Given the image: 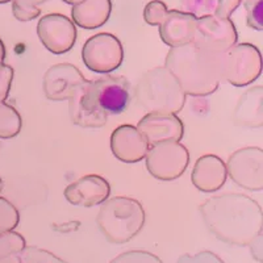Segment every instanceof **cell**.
I'll return each instance as SVG.
<instances>
[{"mask_svg":"<svg viewBox=\"0 0 263 263\" xmlns=\"http://www.w3.org/2000/svg\"><path fill=\"white\" fill-rule=\"evenodd\" d=\"M63 2H65V3H67V4H71V6H74V4L82 2V0H63Z\"/></svg>","mask_w":263,"mask_h":263,"instance_id":"cell-35","label":"cell"},{"mask_svg":"<svg viewBox=\"0 0 263 263\" xmlns=\"http://www.w3.org/2000/svg\"><path fill=\"white\" fill-rule=\"evenodd\" d=\"M23 121L16 108L12 105L0 103V138L9 140L20 133Z\"/></svg>","mask_w":263,"mask_h":263,"instance_id":"cell-21","label":"cell"},{"mask_svg":"<svg viewBox=\"0 0 263 263\" xmlns=\"http://www.w3.org/2000/svg\"><path fill=\"white\" fill-rule=\"evenodd\" d=\"M145 211L136 199L116 196L107 199L96 217L99 230L112 243H126L140 233L145 225Z\"/></svg>","mask_w":263,"mask_h":263,"instance_id":"cell-3","label":"cell"},{"mask_svg":"<svg viewBox=\"0 0 263 263\" xmlns=\"http://www.w3.org/2000/svg\"><path fill=\"white\" fill-rule=\"evenodd\" d=\"M70 116L75 125L82 128H102L107 124L108 115L96 104L86 81L70 99Z\"/></svg>","mask_w":263,"mask_h":263,"instance_id":"cell-16","label":"cell"},{"mask_svg":"<svg viewBox=\"0 0 263 263\" xmlns=\"http://www.w3.org/2000/svg\"><path fill=\"white\" fill-rule=\"evenodd\" d=\"M182 11L196 18L215 15L216 0H180Z\"/></svg>","mask_w":263,"mask_h":263,"instance_id":"cell-25","label":"cell"},{"mask_svg":"<svg viewBox=\"0 0 263 263\" xmlns=\"http://www.w3.org/2000/svg\"><path fill=\"white\" fill-rule=\"evenodd\" d=\"M145 161L152 177L163 182H170L178 179L185 173L190 163V153L180 142L164 141L149 146Z\"/></svg>","mask_w":263,"mask_h":263,"instance_id":"cell-6","label":"cell"},{"mask_svg":"<svg viewBox=\"0 0 263 263\" xmlns=\"http://www.w3.org/2000/svg\"><path fill=\"white\" fill-rule=\"evenodd\" d=\"M48 0H12L13 16L18 21H32L41 15L40 6Z\"/></svg>","mask_w":263,"mask_h":263,"instance_id":"cell-23","label":"cell"},{"mask_svg":"<svg viewBox=\"0 0 263 263\" xmlns=\"http://www.w3.org/2000/svg\"><path fill=\"white\" fill-rule=\"evenodd\" d=\"M196 21L197 18L195 16L179 9L167 11L158 24L161 40L170 48L190 44L194 41Z\"/></svg>","mask_w":263,"mask_h":263,"instance_id":"cell-17","label":"cell"},{"mask_svg":"<svg viewBox=\"0 0 263 263\" xmlns=\"http://www.w3.org/2000/svg\"><path fill=\"white\" fill-rule=\"evenodd\" d=\"M17 257L18 263H67L51 251L36 246H25Z\"/></svg>","mask_w":263,"mask_h":263,"instance_id":"cell-22","label":"cell"},{"mask_svg":"<svg viewBox=\"0 0 263 263\" xmlns=\"http://www.w3.org/2000/svg\"><path fill=\"white\" fill-rule=\"evenodd\" d=\"M227 173L237 185L248 191L263 190V150L258 146L238 149L229 157Z\"/></svg>","mask_w":263,"mask_h":263,"instance_id":"cell-8","label":"cell"},{"mask_svg":"<svg viewBox=\"0 0 263 263\" xmlns=\"http://www.w3.org/2000/svg\"><path fill=\"white\" fill-rule=\"evenodd\" d=\"M82 60L91 71L108 74L119 69L123 63V44L111 33H99L84 42Z\"/></svg>","mask_w":263,"mask_h":263,"instance_id":"cell-7","label":"cell"},{"mask_svg":"<svg viewBox=\"0 0 263 263\" xmlns=\"http://www.w3.org/2000/svg\"><path fill=\"white\" fill-rule=\"evenodd\" d=\"M220 77L234 87H245L262 75V54L253 44H236L220 54Z\"/></svg>","mask_w":263,"mask_h":263,"instance_id":"cell-5","label":"cell"},{"mask_svg":"<svg viewBox=\"0 0 263 263\" xmlns=\"http://www.w3.org/2000/svg\"><path fill=\"white\" fill-rule=\"evenodd\" d=\"M114 156L124 163H137L145 159L149 144L133 125H120L112 132L109 140Z\"/></svg>","mask_w":263,"mask_h":263,"instance_id":"cell-15","label":"cell"},{"mask_svg":"<svg viewBox=\"0 0 263 263\" xmlns=\"http://www.w3.org/2000/svg\"><path fill=\"white\" fill-rule=\"evenodd\" d=\"M84 75L71 63H57L44 75V93L51 102L70 100L74 92L86 82Z\"/></svg>","mask_w":263,"mask_h":263,"instance_id":"cell-12","label":"cell"},{"mask_svg":"<svg viewBox=\"0 0 263 263\" xmlns=\"http://www.w3.org/2000/svg\"><path fill=\"white\" fill-rule=\"evenodd\" d=\"M63 195L71 205L91 208L100 205L107 200L111 195V184L100 175L91 174L67 185Z\"/></svg>","mask_w":263,"mask_h":263,"instance_id":"cell-14","label":"cell"},{"mask_svg":"<svg viewBox=\"0 0 263 263\" xmlns=\"http://www.w3.org/2000/svg\"><path fill=\"white\" fill-rule=\"evenodd\" d=\"M201 218L217 239L245 248L262 234V206L242 194H224L206 199L199 206Z\"/></svg>","mask_w":263,"mask_h":263,"instance_id":"cell-1","label":"cell"},{"mask_svg":"<svg viewBox=\"0 0 263 263\" xmlns=\"http://www.w3.org/2000/svg\"><path fill=\"white\" fill-rule=\"evenodd\" d=\"M136 128L144 136L149 146L164 141L179 142L184 136V124L177 115L173 114L150 112L138 121Z\"/></svg>","mask_w":263,"mask_h":263,"instance_id":"cell-13","label":"cell"},{"mask_svg":"<svg viewBox=\"0 0 263 263\" xmlns=\"http://www.w3.org/2000/svg\"><path fill=\"white\" fill-rule=\"evenodd\" d=\"M0 263H18L17 254L9 255V257H0Z\"/></svg>","mask_w":263,"mask_h":263,"instance_id":"cell-34","label":"cell"},{"mask_svg":"<svg viewBox=\"0 0 263 263\" xmlns=\"http://www.w3.org/2000/svg\"><path fill=\"white\" fill-rule=\"evenodd\" d=\"M109 263H163L161 258L157 257L150 251L145 250H130L121 253Z\"/></svg>","mask_w":263,"mask_h":263,"instance_id":"cell-29","label":"cell"},{"mask_svg":"<svg viewBox=\"0 0 263 263\" xmlns=\"http://www.w3.org/2000/svg\"><path fill=\"white\" fill-rule=\"evenodd\" d=\"M249 248H250L251 254H253L254 259L262 263V234L255 237V238L251 241L250 245H249Z\"/></svg>","mask_w":263,"mask_h":263,"instance_id":"cell-33","label":"cell"},{"mask_svg":"<svg viewBox=\"0 0 263 263\" xmlns=\"http://www.w3.org/2000/svg\"><path fill=\"white\" fill-rule=\"evenodd\" d=\"M136 100L147 112L177 115L184 108L187 95L166 67L145 72L136 86Z\"/></svg>","mask_w":263,"mask_h":263,"instance_id":"cell-4","label":"cell"},{"mask_svg":"<svg viewBox=\"0 0 263 263\" xmlns=\"http://www.w3.org/2000/svg\"><path fill=\"white\" fill-rule=\"evenodd\" d=\"M246 24L251 29L263 30V0H246Z\"/></svg>","mask_w":263,"mask_h":263,"instance_id":"cell-28","label":"cell"},{"mask_svg":"<svg viewBox=\"0 0 263 263\" xmlns=\"http://www.w3.org/2000/svg\"><path fill=\"white\" fill-rule=\"evenodd\" d=\"M3 185H4V183H3V180H2V178H0V192H2V190H3Z\"/></svg>","mask_w":263,"mask_h":263,"instance_id":"cell-36","label":"cell"},{"mask_svg":"<svg viewBox=\"0 0 263 263\" xmlns=\"http://www.w3.org/2000/svg\"><path fill=\"white\" fill-rule=\"evenodd\" d=\"M228 178L227 166L220 157L215 154H205L195 162L192 168V184L199 191L212 194L222 189Z\"/></svg>","mask_w":263,"mask_h":263,"instance_id":"cell-18","label":"cell"},{"mask_svg":"<svg viewBox=\"0 0 263 263\" xmlns=\"http://www.w3.org/2000/svg\"><path fill=\"white\" fill-rule=\"evenodd\" d=\"M9 2H12V0H0V4H6L9 3Z\"/></svg>","mask_w":263,"mask_h":263,"instance_id":"cell-37","label":"cell"},{"mask_svg":"<svg viewBox=\"0 0 263 263\" xmlns=\"http://www.w3.org/2000/svg\"><path fill=\"white\" fill-rule=\"evenodd\" d=\"M111 12V0H82L72 6L71 16L78 27L83 29H98L109 20Z\"/></svg>","mask_w":263,"mask_h":263,"instance_id":"cell-20","label":"cell"},{"mask_svg":"<svg viewBox=\"0 0 263 263\" xmlns=\"http://www.w3.org/2000/svg\"><path fill=\"white\" fill-rule=\"evenodd\" d=\"M177 263H225L221 258L212 251H199L196 254H183L178 258Z\"/></svg>","mask_w":263,"mask_h":263,"instance_id":"cell-31","label":"cell"},{"mask_svg":"<svg viewBox=\"0 0 263 263\" xmlns=\"http://www.w3.org/2000/svg\"><path fill=\"white\" fill-rule=\"evenodd\" d=\"M90 90L96 104L108 116L123 114L130 103V84L124 77H100L96 81H90Z\"/></svg>","mask_w":263,"mask_h":263,"instance_id":"cell-11","label":"cell"},{"mask_svg":"<svg viewBox=\"0 0 263 263\" xmlns=\"http://www.w3.org/2000/svg\"><path fill=\"white\" fill-rule=\"evenodd\" d=\"M242 0H216L215 16L222 18H230V15L238 8Z\"/></svg>","mask_w":263,"mask_h":263,"instance_id":"cell-32","label":"cell"},{"mask_svg":"<svg viewBox=\"0 0 263 263\" xmlns=\"http://www.w3.org/2000/svg\"><path fill=\"white\" fill-rule=\"evenodd\" d=\"M27 246L24 237L16 232H7L0 234V257L18 254Z\"/></svg>","mask_w":263,"mask_h":263,"instance_id":"cell-26","label":"cell"},{"mask_svg":"<svg viewBox=\"0 0 263 263\" xmlns=\"http://www.w3.org/2000/svg\"><path fill=\"white\" fill-rule=\"evenodd\" d=\"M168 8L166 3L161 0H152L145 6L144 9V20L146 24L153 25V27H158L162 18L167 13Z\"/></svg>","mask_w":263,"mask_h":263,"instance_id":"cell-30","label":"cell"},{"mask_svg":"<svg viewBox=\"0 0 263 263\" xmlns=\"http://www.w3.org/2000/svg\"><path fill=\"white\" fill-rule=\"evenodd\" d=\"M20 222V213L11 201L0 196V234L12 232Z\"/></svg>","mask_w":263,"mask_h":263,"instance_id":"cell-24","label":"cell"},{"mask_svg":"<svg viewBox=\"0 0 263 263\" xmlns=\"http://www.w3.org/2000/svg\"><path fill=\"white\" fill-rule=\"evenodd\" d=\"M37 36L50 53L65 54L71 50L77 41V28L67 16L49 13L39 20Z\"/></svg>","mask_w":263,"mask_h":263,"instance_id":"cell-10","label":"cell"},{"mask_svg":"<svg viewBox=\"0 0 263 263\" xmlns=\"http://www.w3.org/2000/svg\"><path fill=\"white\" fill-rule=\"evenodd\" d=\"M263 87L257 86L246 91L234 108L233 121L245 128H262L263 125Z\"/></svg>","mask_w":263,"mask_h":263,"instance_id":"cell-19","label":"cell"},{"mask_svg":"<svg viewBox=\"0 0 263 263\" xmlns=\"http://www.w3.org/2000/svg\"><path fill=\"white\" fill-rule=\"evenodd\" d=\"M6 55V46L4 42L0 40V103H4L8 98L13 79V69L4 63Z\"/></svg>","mask_w":263,"mask_h":263,"instance_id":"cell-27","label":"cell"},{"mask_svg":"<svg viewBox=\"0 0 263 263\" xmlns=\"http://www.w3.org/2000/svg\"><path fill=\"white\" fill-rule=\"evenodd\" d=\"M237 41L238 32L230 18L217 17L215 15L197 18L196 32L192 41L195 45L220 55L236 45Z\"/></svg>","mask_w":263,"mask_h":263,"instance_id":"cell-9","label":"cell"},{"mask_svg":"<svg viewBox=\"0 0 263 263\" xmlns=\"http://www.w3.org/2000/svg\"><path fill=\"white\" fill-rule=\"evenodd\" d=\"M218 57L190 42L171 48L166 55L164 67L177 79L185 95L203 98L212 95L220 86Z\"/></svg>","mask_w":263,"mask_h":263,"instance_id":"cell-2","label":"cell"}]
</instances>
